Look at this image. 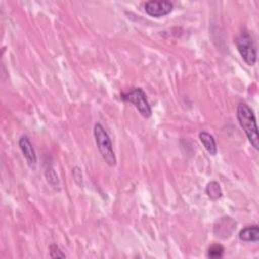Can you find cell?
Masks as SVG:
<instances>
[{"mask_svg": "<svg viewBox=\"0 0 259 259\" xmlns=\"http://www.w3.org/2000/svg\"><path fill=\"white\" fill-rule=\"evenodd\" d=\"M237 119L245 132L251 146L254 149H259V137H258V130L256 124V117L252 110V108L244 103L240 102L237 105Z\"/></svg>", "mask_w": 259, "mask_h": 259, "instance_id": "cell-1", "label": "cell"}, {"mask_svg": "<svg viewBox=\"0 0 259 259\" xmlns=\"http://www.w3.org/2000/svg\"><path fill=\"white\" fill-rule=\"evenodd\" d=\"M93 135L95 139V143L97 145V149L105 161V163L113 167L116 165V157L112 148V143L109 138L108 133L104 128V126L100 122H96L93 127Z\"/></svg>", "mask_w": 259, "mask_h": 259, "instance_id": "cell-2", "label": "cell"}, {"mask_svg": "<svg viewBox=\"0 0 259 259\" xmlns=\"http://www.w3.org/2000/svg\"><path fill=\"white\" fill-rule=\"evenodd\" d=\"M121 99L132 103L142 116L148 118L152 115V108L149 104L147 95L141 87H135L126 92L121 93Z\"/></svg>", "mask_w": 259, "mask_h": 259, "instance_id": "cell-3", "label": "cell"}, {"mask_svg": "<svg viewBox=\"0 0 259 259\" xmlns=\"http://www.w3.org/2000/svg\"><path fill=\"white\" fill-rule=\"evenodd\" d=\"M237 49L248 66H254L257 61V50L250 33L246 30L242 31L236 38Z\"/></svg>", "mask_w": 259, "mask_h": 259, "instance_id": "cell-4", "label": "cell"}, {"mask_svg": "<svg viewBox=\"0 0 259 259\" xmlns=\"http://www.w3.org/2000/svg\"><path fill=\"white\" fill-rule=\"evenodd\" d=\"M173 3L168 0H150L144 4L145 12L153 17H162L173 10Z\"/></svg>", "mask_w": 259, "mask_h": 259, "instance_id": "cell-5", "label": "cell"}, {"mask_svg": "<svg viewBox=\"0 0 259 259\" xmlns=\"http://www.w3.org/2000/svg\"><path fill=\"white\" fill-rule=\"evenodd\" d=\"M18 146H19L28 166L31 169H34L37 159H36V154H35L34 148L31 144L29 138L27 136H21L18 140Z\"/></svg>", "mask_w": 259, "mask_h": 259, "instance_id": "cell-6", "label": "cell"}, {"mask_svg": "<svg viewBox=\"0 0 259 259\" xmlns=\"http://www.w3.org/2000/svg\"><path fill=\"white\" fill-rule=\"evenodd\" d=\"M236 228V222L230 217L221 218L214 225V234L221 238H228L231 236Z\"/></svg>", "mask_w": 259, "mask_h": 259, "instance_id": "cell-7", "label": "cell"}, {"mask_svg": "<svg viewBox=\"0 0 259 259\" xmlns=\"http://www.w3.org/2000/svg\"><path fill=\"white\" fill-rule=\"evenodd\" d=\"M239 239L244 242H258L259 241V227L258 225H251L243 228L239 232Z\"/></svg>", "mask_w": 259, "mask_h": 259, "instance_id": "cell-8", "label": "cell"}, {"mask_svg": "<svg viewBox=\"0 0 259 259\" xmlns=\"http://www.w3.org/2000/svg\"><path fill=\"white\" fill-rule=\"evenodd\" d=\"M199 140L201 142V144L203 145V147L205 148V150L211 155V156H215L218 153V148H217V143L215 140L213 138L212 135H210L207 132H200L199 133Z\"/></svg>", "mask_w": 259, "mask_h": 259, "instance_id": "cell-9", "label": "cell"}, {"mask_svg": "<svg viewBox=\"0 0 259 259\" xmlns=\"http://www.w3.org/2000/svg\"><path fill=\"white\" fill-rule=\"evenodd\" d=\"M205 191H206L207 196L210 199H213V200H217V199L221 198L222 195H223V191H222V188H221L219 182H217L214 180L207 183Z\"/></svg>", "mask_w": 259, "mask_h": 259, "instance_id": "cell-10", "label": "cell"}, {"mask_svg": "<svg viewBox=\"0 0 259 259\" xmlns=\"http://www.w3.org/2000/svg\"><path fill=\"white\" fill-rule=\"evenodd\" d=\"M223 255H224V247L220 244H213L207 250L208 258H222Z\"/></svg>", "mask_w": 259, "mask_h": 259, "instance_id": "cell-11", "label": "cell"}, {"mask_svg": "<svg viewBox=\"0 0 259 259\" xmlns=\"http://www.w3.org/2000/svg\"><path fill=\"white\" fill-rule=\"evenodd\" d=\"M49 250H50V257L51 258H65L66 257V255L61 251L59 246L56 245V244L50 245Z\"/></svg>", "mask_w": 259, "mask_h": 259, "instance_id": "cell-12", "label": "cell"}, {"mask_svg": "<svg viewBox=\"0 0 259 259\" xmlns=\"http://www.w3.org/2000/svg\"><path fill=\"white\" fill-rule=\"evenodd\" d=\"M46 176H47V179L49 181L50 184H52L53 186H55L56 184H58V176L55 172V170L53 168H50L46 171Z\"/></svg>", "mask_w": 259, "mask_h": 259, "instance_id": "cell-13", "label": "cell"}]
</instances>
